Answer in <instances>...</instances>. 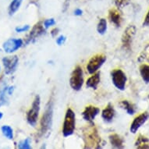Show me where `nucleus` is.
I'll list each match as a JSON object with an SVG mask.
<instances>
[{
  "label": "nucleus",
  "instance_id": "30",
  "mask_svg": "<svg viewBox=\"0 0 149 149\" xmlns=\"http://www.w3.org/2000/svg\"><path fill=\"white\" fill-rule=\"evenodd\" d=\"M65 41H66V38H65V36L61 35V36H59L56 39V43L59 45H62L65 42Z\"/></svg>",
  "mask_w": 149,
  "mask_h": 149
},
{
  "label": "nucleus",
  "instance_id": "27",
  "mask_svg": "<svg viewBox=\"0 0 149 149\" xmlns=\"http://www.w3.org/2000/svg\"><path fill=\"white\" fill-rule=\"evenodd\" d=\"M56 24V21H55V20L54 19H48V20H45L44 22V27L45 28V29H47V28H49V27H51V26H53V25Z\"/></svg>",
  "mask_w": 149,
  "mask_h": 149
},
{
  "label": "nucleus",
  "instance_id": "32",
  "mask_svg": "<svg viewBox=\"0 0 149 149\" xmlns=\"http://www.w3.org/2000/svg\"><path fill=\"white\" fill-rule=\"evenodd\" d=\"M58 32H59V29L58 28H54L53 30H52L51 31V34L52 37L56 36V34H58Z\"/></svg>",
  "mask_w": 149,
  "mask_h": 149
},
{
  "label": "nucleus",
  "instance_id": "9",
  "mask_svg": "<svg viewBox=\"0 0 149 149\" xmlns=\"http://www.w3.org/2000/svg\"><path fill=\"white\" fill-rule=\"evenodd\" d=\"M45 33V28L44 27V25L42 24V22L37 23L32 28L31 31L30 32V34L25 38V44L28 45L30 42H33L34 39H36L37 38H38L42 34Z\"/></svg>",
  "mask_w": 149,
  "mask_h": 149
},
{
  "label": "nucleus",
  "instance_id": "26",
  "mask_svg": "<svg viewBox=\"0 0 149 149\" xmlns=\"http://www.w3.org/2000/svg\"><path fill=\"white\" fill-rule=\"evenodd\" d=\"M130 0H114L115 5L118 8H123L130 3Z\"/></svg>",
  "mask_w": 149,
  "mask_h": 149
},
{
  "label": "nucleus",
  "instance_id": "24",
  "mask_svg": "<svg viewBox=\"0 0 149 149\" xmlns=\"http://www.w3.org/2000/svg\"><path fill=\"white\" fill-rule=\"evenodd\" d=\"M97 30L98 32L100 34H104L107 30V22L105 19H101L98 22V27H97Z\"/></svg>",
  "mask_w": 149,
  "mask_h": 149
},
{
  "label": "nucleus",
  "instance_id": "20",
  "mask_svg": "<svg viewBox=\"0 0 149 149\" xmlns=\"http://www.w3.org/2000/svg\"><path fill=\"white\" fill-rule=\"evenodd\" d=\"M22 2L23 0H13L9 6V13L10 16H13L17 10L20 9Z\"/></svg>",
  "mask_w": 149,
  "mask_h": 149
},
{
  "label": "nucleus",
  "instance_id": "13",
  "mask_svg": "<svg viewBox=\"0 0 149 149\" xmlns=\"http://www.w3.org/2000/svg\"><path fill=\"white\" fill-rule=\"evenodd\" d=\"M99 112H100V109L98 107L94 106V105H88L85 108V109L84 110L82 115H83L84 120L88 122L92 123V121L95 120V118L99 113Z\"/></svg>",
  "mask_w": 149,
  "mask_h": 149
},
{
  "label": "nucleus",
  "instance_id": "14",
  "mask_svg": "<svg viewBox=\"0 0 149 149\" xmlns=\"http://www.w3.org/2000/svg\"><path fill=\"white\" fill-rule=\"evenodd\" d=\"M109 18L110 22L113 23L116 27H120L121 23H122V14L119 10L117 9H111L109 12Z\"/></svg>",
  "mask_w": 149,
  "mask_h": 149
},
{
  "label": "nucleus",
  "instance_id": "34",
  "mask_svg": "<svg viewBox=\"0 0 149 149\" xmlns=\"http://www.w3.org/2000/svg\"><path fill=\"white\" fill-rule=\"evenodd\" d=\"M3 113H1V112H0V120H1L2 118H3Z\"/></svg>",
  "mask_w": 149,
  "mask_h": 149
},
{
  "label": "nucleus",
  "instance_id": "10",
  "mask_svg": "<svg viewBox=\"0 0 149 149\" xmlns=\"http://www.w3.org/2000/svg\"><path fill=\"white\" fill-rule=\"evenodd\" d=\"M19 59L17 56H6L3 59V63L6 74H11L16 70L18 66Z\"/></svg>",
  "mask_w": 149,
  "mask_h": 149
},
{
  "label": "nucleus",
  "instance_id": "1",
  "mask_svg": "<svg viewBox=\"0 0 149 149\" xmlns=\"http://www.w3.org/2000/svg\"><path fill=\"white\" fill-rule=\"evenodd\" d=\"M83 138L86 148H98L101 143V137L92 123L87 125L83 130Z\"/></svg>",
  "mask_w": 149,
  "mask_h": 149
},
{
  "label": "nucleus",
  "instance_id": "7",
  "mask_svg": "<svg viewBox=\"0 0 149 149\" xmlns=\"http://www.w3.org/2000/svg\"><path fill=\"white\" fill-rule=\"evenodd\" d=\"M105 60H106V56L105 55H103V54L95 55L88 62V66H87L88 71L90 73H95L101 66H102Z\"/></svg>",
  "mask_w": 149,
  "mask_h": 149
},
{
  "label": "nucleus",
  "instance_id": "6",
  "mask_svg": "<svg viewBox=\"0 0 149 149\" xmlns=\"http://www.w3.org/2000/svg\"><path fill=\"white\" fill-rule=\"evenodd\" d=\"M111 77L113 84L115 85L116 88L120 91L124 90L127 78L123 71L120 69H116L111 72Z\"/></svg>",
  "mask_w": 149,
  "mask_h": 149
},
{
  "label": "nucleus",
  "instance_id": "11",
  "mask_svg": "<svg viewBox=\"0 0 149 149\" xmlns=\"http://www.w3.org/2000/svg\"><path fill=\"white\" fill-rule=\"evenodd\" d=\"M148 118L149 113L148 112H144V113L140 114L139 116H137L130 125V132L132 134H135L140 127H141L144 123H145L147 120H148Z\"/></svg>",
  "mask_w": 149,
  "mask_h": 149
},
{
  "label": "nucleus",
  "instance_id": "17",
  "mask_svg": "<svg viewBox=\"0 0 149 149\" xmlns=\"http://www.w3.org/2000/svg\"><path fill=\"white\" fill-rule=\"evenodd\" d=\"M99 82H100V73L98 72V73H95L93 76L91 77L90 78L88 79V81L86 82V85L88 88L96 89Z\"/></svg>",
  "mask_w": 149,
  "mask_h": 149
},
{
  "label": "nucleus",
  "instance_id": "2",
  "mask_svg": "<svg viewBox=\"0 0 149 149\" xmlns=\"http://www.w3.org/2000/svg\"><path fill=\"white\" fill-rule=\"evenodd\" d=\"M53 117V100L50 98L49 102L47 103L46 107L45 109L44 114L42 116L41 123H40L39 137L44 136L49 130L51 129Z\"/></svg>",
  "mask_w": 149,
  "mask_h": 149
},
{
  "label": "nucleus",
  "instance_id": "23",
  "mask_svg": "<svg viewBox=\"0 0 149 149\" xmlns=\"http://www.w3.org/2000/svg\"><path fill=\"white\" fill-rule=\"evenodd\" d=\"M2 132H3V134L5 136L7 139L9 140H13V129L10 126H3L2 128Z\"/></svg>",
  "mask_w": 149,
  "mask_h": 149
},
{
  "label": "nucleus",
  "instance_id": "35",
  "mask_svg": "<svg viewBox=\"0 0 149 149\" xmlns=\"http://www.w3.org/2000/svg\"><path fill=\"white\" fill-rule=\"evenodd\" d=\"M37 1H38V0H31V3H34V2H37Z\"/></svg>",
  "mask_w": 149,
  "mask_h": 149
},
{
  "label": "nucleus",
  "instance_id": "28",
  "mask_svg": "<svg viewBox=\"0 0 149 149\" xmlns=\"http://www.w3.org/2000/svg\"><path fill=\"white\" fill-rule=\"evenodd\" d=\"M30 28L29 25H24L23 27H16V31L18 32V33H21V32H25L28 31Z\"/></svg>",
  "mask_w": 149,
  "mask_h": 149
},
{
  "label": "nucleus",
  "instance_id": "3",
  "mask_svg": "<svg viewBox=\"0 0 149 149\" xmlns=\"http://www.w3.org/2000/svg\"><path fill=\"white\" fill-rule=\"evenodd\" d=\"M75 113L71 109H67L64 119L63 127V134L64 137H69L73 134L75 130L76 123Z\"/></svg>",
  "mask_w": 149,
  "mask_h": 149
},
{
  "label": "nucleus",
  "instance_id": "25",
  "mask_svg": "<svg viewBox=\"0 0 149 149\" xmlns=\"http://www.w3.org/2000/svg\"><path fill=\"white\" fill-rule=\"evenodd\" d=\"M18 148L20 149H30L31 148V144H30V139L27 138V139L24 140L22 141L19 142L18 144Z\"/></svg>",
  "mask_w": 149,
  "mask_h": 149
},
{
  "label": "nucleus",
  "instance_id": "4",
  "mask_svg": "<svg viewBox=\"0 0 149 149\" xmlns=\"http://www.w3.org/2000/svg\"><path fill=\"white\" fill-rule=\"evenodd\" d=\"M40 104H41V99L39 95H36L34 98L33 103H32L31 108L28 111L27 115V123L32 127H35L38 118V114L40 111Z\"/></svg>",
  "mask_w": 149,
  "mask_h": 149
},
{
  "label": "nucleus",
  "instance_id": "15",
  "mask_svg": "<svg viewBox=\"0 0 149 149\" xmlns=\"http://www.w3.org/2000/svg\"><path fill=\"white\" fill-rule=\"evenodd\" d=\"M115 116V110L113 108V105L111 104L106 106V107L103 109L102 113V116L106 122H111L113 120Z\"/></svg>",
  "mask_w": 149,
  "mask_h": 149
},
{
  "label": "nucleus",
  "instance_id": "31",
  "mask_svg": "<svg viewBox=\"0 0 149 149\" xmlns=\"http://www.w3.org/2000/svg\"><path fill=\"white\" fill-rule=\"evenodd\" d=\"M143 26H144V27H148L149 26V10L148 13H147L146 17H145L144 21L143 23Z\"/></svg>",
  "mask_w": 149,
  "mask_h": 149
},
{
  "label": "nucleus",
  "instance_id": "33",
  "mask_svg": "<svg viewBox=\"0 0 149 149\" xmlns=\"http://www.w3.org/2000/svg\"><path fill=\"white\" fill-rule=\"evenodd\" d=\"M82 13H83V11L81 10H80V9H77V10H75V11H74V14L76 15V16H81Z\"/></svg>",
  "mask_w": 149,
  "mask_h": 149
},
{
  "label": "nucleus",
  "instance_id": "21",
  "mask_svg": "<svg viewBox=\"0 0 149 149\" xmlns=\"http://www.w3.org/2000/svg\"><path fill=\"white\" fill-rule=\"evenodd\" d=\"M140 73L144 82L147 84L149 83V65H141L140 67Z\"/></svg>",
  "mask_w": 149,
  "mask_h": 149
},
{
  "label": "nucleus",
  "instance_id": "5",
  "mask_svg": "<svg viewBox=\"0 0 149 149\" xmlns=\"http://www.w3.org/2000/svg\"><path fill=\"white\" fill-rule=\"evenodd\" d=\"M84 84L83 70L80 66H77L74 69L71 74L70 84V87L75 91H80Z\"/></svg>",
  "mask_w": 149,
  "mask_h": 149
},
{
  "label": "nucleus",
  "instance_id": "22",
  "mask_svg": "<svg viewBox=\"0 0 149 149\" xmlns=\"http://www.w3.org/2000/svg\"><path fill=\"white\" fill-rule=\"evenodd\" d=\"M6 95L8 94V87L3 88L0 90V106H3L7 104L8 98Z\"/></svg>",
  "mask_w": 149,
  "mask_h": 149
},
{
  "label": "nucleus",
  "instance_id": "8",
  "mask_svg": "<svg viewBox=\"0 0 149 149\" xmlns=\"http://www.w3.org/2000/svg\"><path fill=\"white\" fill-rule=\"evenodd\" d=\"M136 34V27L134 25H129L125 29L122 36L123 47L127 50H130L134 36Z\"/></svg>",
  "mask_w": 149,
  "mask_h": 149
},
{
  "label": "nucleus",
  "instance_id": "19",
  "mask_svg": "<svg viewBox=\"0 0 149 149\" xmlns=\"http://www.w3.org/2000/svg\"><path fill=\"white\" fill-rule=\"evenodd\" d=\"M120 106L124 109L127 113L129 114V115H134L136 112V109H135L134 105L131 104L130 102H129L127 100H123L121 102H120Z\"/></svg>",
  "mask_w": 149,
  "mask_h": 149
},
{
  "label": "nucleus",
  "instance_id": "16",
  "mask_svg": "<svg viewBox=\"0 0 149 149\" xmlns=\"http://www.w3.org/2000/svg\"><path fill=\"white\" fill-rule=\"evenodd\" d=\"M109 141L113 148H124L123 140L120 135L116 134H113L110 135Z\"/></svg>",
  "mask_w": 149,
  "mask_h": 149
},
{
  "label": "nucleus",
  "instance_id": "12",
  "mask_svg": "<svg viewBox=\"0 0 149 149\" xmlns=\"http://www.w3.org/2000/svg\"><path fill=\"white\" fill-rule=\"evenodd\" d=\"M23 45V41L21 39H11L7 40L6 42H4L3 47L4 51L7 53H13L19 49Z\"/></svg>",
  "mask_w": 149,
  "mask_h": 149
},
{
  "label": "nucleus",
  "instance_id": "29",
  "mask_svg": "<svg viewBox=\"0 0 149 149\" xmlns=\"http://www.w3.org/2000/svg\"><path fill=\"white\" fill-rule=\"evenodd\" d=\"M143 54H144V59H146L147 61L149 63V45H148L146 46V48H145V49H144Z\"/></svg>",
  "mask_w": 149,
  "mask_h": 149
},
{
  "label": "nucleus",
  "instance_id": "18",
  "mask_svg": "<svg viewBox=\"0 0 149 149\" xmlns=\"http://www.w3.org/2000/svg\"><path fill=\"white\" fill-rule=\"evenodd\" d=\"M149 140L148 137H144L143 135H139V137H137V141L135 142V146L137 148L143 149V148H149Z\"/></svg>",
  "mask_w": 149,
  "mask_h": 149
}]
</instances>
